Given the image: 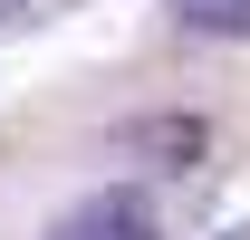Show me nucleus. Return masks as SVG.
Returning <instances> with one entry per match:
<instances>
[{
    "label": "nucleus",
    "instance_id": "f257e3e1",
    "mask_svg": "<svg viewBox=\"0 0 250 240\" xmlns=\"http://www.w3.org/2000/svg\"><path fill=\"white\" fill-rule=\"evenodd\" d=\"M48 240H154V202L145 192H87V202H67L58 221H48Z\"/></svg>",
    "mask_w": 250,
    "mask_h": 240
},
{
    "label": "nucleus",
    "instance_id": "f03ea898",
    "mask_svg": "<svg viewBox=\"0 0 250 240\" xmlns=\"http://www.w3.org/2000/svg\"><path fill=\"white\" fill-rule=\"evenodd\" d=\"M192 39H250V0H164Z\"/></svg>",
    "mask_w": 250,
    "mask_h": 240
},
{
    "label": "nucleus",
    "instance_id": "7ed1b4c3",
    "mask_svg": "<svg viewBox=\"0 0 250 240\" xmlns=\"http://www.w3.org/2000/svg\"><path fill=\"white\" fill-rule=\"evenodd\" d=\"M20 10H29V0H0V20H20Z\"/></svg>",
    "mask_w": 250,
    "mask_h": 240
},
{
    "label": "nucleus",
    "instance_id": "20e7f679",
    "mask_svg": "<svg viewBox=\"0 0 250 240\" xmlns=\"http://www.w3.org/2000/svg\"><path fill=\"white\" fill-rule=\"evenodd\" d=\"M231 240H250V231H231Z\"/></svg>",
    "mask_w": 250,
    "mask_h": 240
}]
</instances>
